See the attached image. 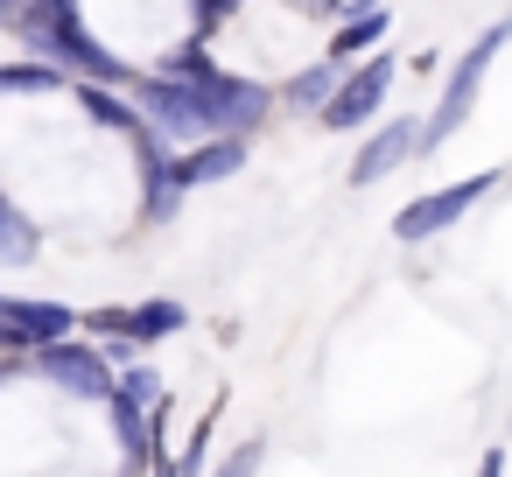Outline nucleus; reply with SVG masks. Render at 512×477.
<instances>
[{
  "label": "nucleus",
  "instance_id": "f257e3e1",
  "mask_svg": "<svg viewBox=\"0 0 512 477\" xmlns=\"http://www.w3.org/2000/svg\"><path fill=\"white\" fill-rule=\"evenodd\" d=\"M505 43H512V15H498L491 29H477V36H470V50L449 64V78H442L435 106L421 113L428 155H435V148H449V141L463 134V120L477 113V99H484V78H491V64H498V50H505Z\"/></svg>",
  "mask_w": 512,
  "mask_h": 477
},
{
  "label": "nucleus",
  "instance_id": "f03ea898",
  "mask_svg": "<svg viewBox=\"0 0 512 477\" xmlns=\"http://www.w3.org/2000/svg\"><path fill=\"white\" fill-rule=\"evenodd\" d=\"M393 78H400V57H393L386 43H379V50H365V57H351V64L337 71L330 99L316 106V127H330V134H358V127H372V120L386 113Z\"/></svg>",
  "mask_w": 512,
  "mask_h": 477
},
{
  "label": "nucleus",
  "instance_id": "7ed1b4c3",
  "mask_svg": "<svg viewBox=\"0 0 512 477\" xmlns=\"http://www.w3.org/2000/svg\"><path fill=\"white\" fill-rule=\"evenodd\" d=\"M29 379L57 386L64 400L106 407V393H113V358H106V344H99V337L71 330V337H50V344H36V351H29Z\"/></svg>",
  "mask_w": 512,
  "mask_h": 477
},
{
  "label": "nucleus",
  "instance_id": "20e7f679",
  "mask_svg": "<svg viewBox=\"0 0 512 477\" xmlns=\"http://www.w3.org/2000/svg\"><path fill=\"white\" fill-rule=\"evenodd\" d=\"M498 183H505V169H477V176H456V183H442V190L400 204V211H393V239H400V246H428V239H442V232L463 225Z\"/></svg>",
  "mask_w": 512,
  "mask_h": 477
},
{
  "label": "nucleus",
  "instance_id": "39448f33",
  "mask_svg": "<svg viewBox=\"0 0 512 477\" xmlns=\"http://www.w3.org/2000/svg\"><path fill=\"white\" fill-rule=\"evenodd\" d=\"M78 330L85 337H120V344H162V337H183L190 330V302L176 295H148V302H99V309H78Z\"/></svg>",
  "mask_w": 512,
  "mask_h": 477
},
{
  "label": "nucleus",
  "instance_id": "423d86ee",
  "mask_svg": "<svg viewBox=\"0 0 512 477\" xmlns=\"http://www.w3.org/2000/svg\"><path fill=\"white\" fill-rule=\"evenodd\" d=\"M127 148H134V176H141V225H176L183 204H190V190H183V176H176V141L141 120V127L127 134Z\"/></svg>",
  "mask_w": 512,
  "mask_h": 477
},
{
  "label": "nucleus",
  "instance_id": "0eeeda50",
  "mask_svg": "<svg viewBox=\"0 0 512 477\" xmlns=\"http://www.w3.org/2000/svg\"><path fill=\"white\" fill-rule=\"evenodd\" d=\"M204 99H211V134H260L274 120V85L253 71H204Z\"/></svg>",
  "mask_w": 512,
  "mask_h": 477
},
{
  "label": "nucleus",
  "instance_id": "6e6552de",
  "mask_svg": "<svg viewBox=\"0 0 512 477\" xmlns=\"http://www.w3.org/2000/svg\"><path fill=\"white\" fill-rule=\"evenodd\" d=\"M421 155H428L421 113H393V120H379V127L358 141V155H351V190H372V183L400 176V169L421 162Z\"/></svg>",
  "mask_w": 512,
  "mask_h": 477
},
{
  "label": "nucleus",
  "instance_id": "1a4fd4ad",
  "mask_svg": "<svg viewBox=\"0 0 512 477\" xmlns=\"http://www.w3.org/2000/svg\"><path fill=\"white\" fill-rule=\"evenodd\" d=\"M78 330V309L57 302V295H8L0 288V351H36L50 337H71Z\"/></svg>",
  "mask_w": 512,
  "mask_h": 477
},
{
  "label": "nucleus",
  "instance_id": "9d476101",
  "mask_svg": "<svg viewBox=\"0 0 512 477\" xmlns=\"http://www.w3.org/2000/svg\"><path fill=\"white\" fill-rule=\"evenodd\" d=\"M246 162H253V134H204V141H183V148H176V176H183V190L232 183Z\"/></svg>",
  "mask_w": 512,
  "mask_h": 477
},
{
  "label": "nucleus",
  "instance_id": "9b49d317",
  "mask_svg": "<svg viewBox=\"0 0 512 477\" xmlns=\"http://www.w3.org/2000/svg\"><path fill=\"white\" fill-rule=\"evenodd\" d=\"M386 29H393V8H386V0H344V15L330 22V43H323V57L351 64V57L379 50V43H386Z\"/></svg>",
  "mask_w": 512,
  "mask_h": 477
},
{
  "label": "nucleus",
  "instance_id": "f8f14e48",
  "mask_svg": "<svg viewBox=\"0 0 512 477\" xmlns=\"http://www.w3.org/2000/svg\"><path fill=\"white\" fill-rule=\"evenodd\" d=\"M337 71H344L337 57H309L302 71H288V78L274 85V113H309V120H316V106L330 99V85H337Z\"/></svg>",
  "mask_w": 512,
  "mask_h": 477
},
{
  "label": "nucleus",
  "instance_id": "ddd939ff",
  "mask_svg": "<svg viewBox=\"0 0 512 477\" xmlns=\"http://www.w3.org/2000/svg\"><path fill=\"white\" fill-rule=\"evenodd\" d=\"M36 260H43V225L0 183V267H36Z\"/></svg>",
  "mask_w": 512,
  "mask_h": 477
},
{
  "label": "nucleus",
  "instance_id": "4468645a",
  "mask_svg": "<svg viewBox=\"0 0 512 477\" xmlns=\"http://www.w3.org/2000/svg\"><path fill=\"white\" fill-rule=\"evenodd\" d=\"M71 78L50 64V57H15V64H0V99H43V92H64Z\"/></svg>",
  "mask_w": 512,
  "mask_h": 477
},
{
  "label": "nucleus",
  "instance_id": "2eb2a0df",
  "mask_svg": "<svg viewBox=\"0 0 512 477\" xmlns=\"http://www.w3.org/2000/svg\"><path fill=\"white\" fill-rule=\"evenodd\" d=\"M232 15H246V0H190V36L197 43H218Z\"/></svg>",
  "mask_w": 512,
  "mask_h": 477
},
{
  "label": "nucleus",
  "instance_id": "dca6fc26",
  "mask_svg": "<svg viewBox=\"0 0 512 477\" xmlns=\"http://www.w3.org/2000/svg\"><path fill=\"white\" fill-rule=\"evenodd\" d=\"M155 71H183V78H204V71H211V43L183 36V43H169V50L155 57Z\"/></svg>",
  "mask_w": 512,
  "mask_h": 477
},
{
  "label": "nucleus",
  "instance_id": "f3484780",
  "mask_svg": "<svg viewBox=\"0 0 512 477\" xmlns=\"http://www.w3.org/2000/svg\"><path fill=\"white\" fill-rule=\"evenodd\" d=\"M211 428H218V414H204V421L190 428L183 456H169V470H176V477H190V470H204V463H211Z\"/></svg>",
  "mask_w": 512,
  "mask_h": 477
},
{
  "label": "nucleus",
  "instance_id": "a211bd4d",
  "mask_svg": "<svg viewBox=\"0 0 512 477\" xmlns=\"http://www.w3.org/2000/svg\"><path fill=\"white\" fill-rule=\"evenodd\" d=\"M260 463H267V442H260V435H246V442L225 456V470H232V477H246V470H260Z\"/></svg>",
  "mask_w": 512,
  "mask_h": 477
},
{
  "label": "nucleus",
  "instance_id": "6ab92c4d",
  "mask_svg": "<svg viewBox=\"0 0 512 477\" xmlns=\"http://www.w3.org/2000/svg\"><path fill=\"white\" fill-rule=\"evenodd\" d=\"M288 15H302V22H337L344 15V0H281Z\"/></svg>",
  "mask_w": 512,
  "mask_h": 477
},
{
  "label": "nucleus",
  "instance_id": "aec40b11",
  "mask_svg": "<svg viewBox=\"0 0 512 477\" xmlns=\"http://www.w3.org/2000/svg\"><path fill=\"white\" fill-rule=\"evenodd\" d=\"M15 379H29V351H0V393H8Z\"/></svg>",
  "mask_w": 512,
  "mask_h": 477
},
{
  "label": "nucleus",
  "instance_id": "412c9836",
  "mask_svg": "<svg viewBox=\"0 0 512 477\" xmlns=\"http://www.w3.org/2000/svg\"><path fill=\"white\" fill-rule=\"evenodd\" d=\"M22 8H29V0H0V36H15V22H22Z\"/></svg>",
  "mask_w": 512,
  "mask_h": 477
}]
</instances>
